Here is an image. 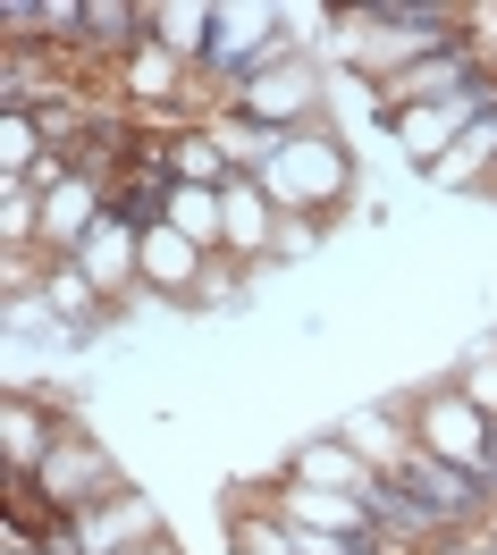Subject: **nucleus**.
Listing matches in <instances>:
<instances>
[{
    "label": "nucleus",
    "mask_w": 497,
    "mask_h": 555,
    "mask_svg": "<svg viewBox=\"0 0 497 555\" xmlns=\"http://www.w3.org/2000/svg\"><path fill=\"white\" fill-rule=\"evenodd\" d=\"M178 169H186V177H219V143H203V135H186V152H178Z\"/></svg>",
    "instance_id": "4"
},
{
    "label": "nucleus",
    "mask_w": 497,
    "mask_h": 555,
    "mask_svg": "<svg viewBox=\"0 0 497 555\" xmlns=\"http://www.w3.org/2000/svg\"><path fill=\"white\" fill-rule=\"evenodd\" d=\"M161 26H169V42H178V51H186V42L203 35V9H169V17H161Z\"/></svg>",
    "instance_id": "5"
},
{
    "label": "nucleus",
    "mask_w": 497,
    "mask_h": 555,
    "mask_svg": "<svg viewBox=\"0 0 497 555\" xmlns=\"http://www.w3.org/2000/svg\"><path fill=\"white\" fill-rule=\"evenodd\" d=\"M422 421H430V447L438 454H456V463H481V454H489V429H481L472 404H456V396H438Z\"/></svg>",
    "instance_id": "1"
},
{
    "label": "nucleus",
    "mask_w": 497,
    "mask_h": 555,
    "mask_svg": "<svg viewBox=\"0 0 497 555\" xmlns=\"http://www.w3.org/2000/svg\"><path fill=\"white\" fill-rule=\"evenodd\" d=\"M85 210H93L85 185H76V194H51V228H42V236H51V244H76V236H85Z\"/></svg>",
    "instance_id": "3"
},
{
    "label": "nucleus",
    "mask_w": 497,
    "mask_h": 555,
    "mask_svg": "<svg viewBox=\"0 0 497 555\" xmlns=\"http://www.w3.org/2000/svg\"><path fill=\"white\" fill-rule=\"evenodd\" d=\"M169 219H178V236H194V244H212V236H219V203H212V194H194V185L169 203Z\"/></svg>",
    "instance_id": "2"
},
{
    "label": "nucleus",
    "mask_w": 497,
    "mask_h": 555,
    "mask_svg": "<svg viewBox=\"0 0 497 555\" xmlns=\"http://www.w3.org/2000/svg\"><path fill=\"white\" fill-rule=\"evenodd\" d=\"M127 555H169V547H127Z\"/></svg>",
    "instance_id": "6"
}]
</instances>
